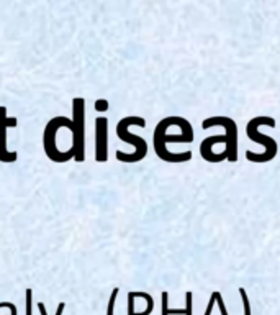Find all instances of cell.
<instances>
[{
  "instance_id": "obj_1",
  "label": "cell",
  "mask_w": 280,
  "mask_h": 315,
  "mask_svg": "<svg viewBox=\"0 0 280 315\" xmlns=\"http://www.w3.org/2000/svg\"><path fill=\"white\" fill-rule=\"evenodd\" d=\"M130 125H138V127H146V122L141 119V117H127L123 119L120 123L116 125V135L120 140L131 143L136 146V153L133 155H127V153H121V151H116V159L118 161H123V163H136V161H141L146 153H147V145L143 140L141 136H136V135H131L128 131Z\"/></svg>"
},
{
  "instance_id": "obj_2",
  "label": "cell",
  "mask_w": 280,
  "mask_h": 315,
  "mask_svg": "<svg viewBox=\"0 0 280 315\" xmlns=\"http://www.w3.org/2000/svg\"><path fill=\"white\" fill-rule=\"evenodd\" d=\"M179 122V117H169V119L162 120L159 125L156 127V131H154V151H156V155L164 159V161H169V163H182V161H190L192 159V153L187 151V153H180V155H172V153H169L167 148H166V143L167 141H183V143H189V140L183 135H166V130L169 128V125H172V123H177Z\"/></svg>"
},
{
  "instance_id": "obj_3",
  "label": "cell",
  "mask_w": 280,
  "mask_h": 315,
  "mask_svg": "<svg viewBox=\"0 0 280 315\" xmlns=\"http://www.w3.org/2000/svg\"><path fill=\"white\" fill-rule=\"evenodd\" d=\"M259 125H269V127H275V120L270 119V117H257V119H253L246 127L247 136L256 143H261L262 146H265V153L262 155H254V153L246 151V158L249 161H254V163H265V161H270L277 155V143L275 140H272L270 136H264L257 131V127Z\"/></svg>"
},
{
  "instance_id": "obj_4",
  "label": "cell",
  "mask_w": 280,
  "mask_h": 315,
  "mask_svg": "<svg viewBox=\"0 0 280 315\" xmlns=\"http://www.w3.org/2000/svg\"><path fill=\"white\" fill-rule=\"evenodd\" d=\"M84 99L72 100V150L76 153L74 159L82 163L85 159L84 153V136H85V119H84Z\"/></svg>"
},
{
  "instance_id": "obj_5",
  "label": "cell",
  "mask_w": 280,
  "mask_h": 315,
  "mask_svg": "<svg viewBox=\"0 0 280 315\" xmlns=\"http://www.w3.org/2000/svg\"><path fill=\"white\" fill-rule=\"evenodd\" d=\"M71 123H72V120L66 119V117H56V119H53L46 125V130H44V151H46V155L51 161H56V163H66V161L74 158L72 155H61L56 148L57 130L61 127L71 125Z\"/></svg>"
},
{
  "instance_id": "obj_6",
  "label": "cell",
  "mask_w": 280,
  "mask_h": 315,
  "mask_svg": "<svg viewBox=\"0 0 280 315\" xmlns=\"http://www.w3.org/2000/svg\"><path fill=\"white\" fill-rule=\"evenodd\" d=\"M211 125H221L226 128V136L230 140V145L226 148V155L228 159L234 163L238 159V153H236V150H238V128H236V123L231 119H228V117H211V119H206L203 122L202 127L205 130H208Z\"/></svg>"
},
{
  "instance_id": "obj_7",
  "label": "cell",
  "mask_w": 280,
  "mask_h": 315,
  "mask_svg": "<svg viewBox=\"0 0 280 315\" xmlns=\"http://www.w3.org/2000/svg\"><path fill=\"white\" fill-rule=\"evenodd\" d=\"M95 159L99 163L108 159V120L105 117L95 119Z\"/></svg>"
},
{
  "instance_id": "obj_8",
  "label": "cell",
  "mask_w": 280,
  "mask_h": 315,
  "mask_svg": "<svg viewBox=\"0 0 280 315\" xmlns=\"http://www.w3.org/2000/svg\"><path fill=\"white\" fill-rule=\"evenodd\" d=\"M7 127L5 123L0 122V161L2 163H13L17 161V153H9L7 151Z\"/></svg>"
},
{
  "instance_id": "obj_9",
  "label": "cell",
  "mask_w": 280,
  "mask_h": 315,
  "mask_svg": "<svg viewBox=\"0 0 280 315\" xmlns=\"http://www.w3.org/2000/svg\"><path fill=\"white\" fill-rule=\"evenodd\" d=\"M185 299H187V309L185 310H167V292H162V312H164V315H167V313H187V315H192V292H187Z\"/></svg>"
},
{
  "instance_id": "obj_10",
  "label": "cell",
  "mask_w": 280,
  "mask_h": 315,
  "mask_svg": "<svg viewBox=\"0 0 280 315\" xmlns=\"http://www.w3.org/2000/svg\"><path fill=\"white\" fill-rule=\"evenodd\" d=\"M0 122L2 123H5L7 127H17V119H15V117H7V108L5 107H0Z\"/></svg>"
},
{
  "instance_id": "obj_11",
  "label": "cell",
  "mask_w": 280,
  "mask_h": 315,
  "mask_svg": "<svg viewBox=\"0 0 280 315\" xmlns=\"http://www.w3.org/2000/svg\"><path fill=\"white\" fill-rule=\"evenodd\" d=\"M33 312V289L25 291V313L32 315Z\"/></svg>"
},
{
  "instance_id": "obj_12",
  "label": "cell",
  "mask_w": 280,
  "mask_h": 315,
  "mask_svg": "<svg viewBox=\"0 0 280 315\" xmlns=\"http://www.w3.org/2000/svg\"><path fill=\"white\" fill-rule=\"evenodd\" d=\"M118 292H120V289H118V288H115V289H113V292H112V296H110V300H108V309H107V315H113V309H115V300H116Z\"/></svg>"
},
{
  "instance_id": "obj_13",
  "label": "cell",
  "mask_w": 280,
  "mask_h": 315,
  "mask_svg": "<svg viewBox=\"0 0 280 315\" xmlns=\"http://www.w3.org/2000/svg\"><path fill=\"white\" fill-rule=\"evenodd\" d=\"M239 294H241V297H242V302H244V312H246V315H251V307H249V300H247L246 291L241 288V289H239Z\"/></svg>"
},
{
  "instance_id": "obj_14",
  "label": "cell",
  "mask_w": 280,
  "mask_h": 315,
  "mask_svg": "<svg viewBox=\"0 0 280 315\" xmlns=\"http://www.w3.org/2000/svg\"><path fill=\"white\" fill-rule=\"evenodd\" d=\"M95 110L97 112H105L108 110V102L107 100H95Z\"/></svg>"
},
{
  "instance_id": "obj_15",
  "label": "cell",
  "mask_w": 280,
  "mask_h": 315,
  "mask_svg": "<svg viewBox=\"0 0 280 315\" xmlns=\"http://www.w3.org/2000/svg\"><path fill=\"white\" fill-rule=\"evenodd\" d=\"M135 292H130L128 294V315H135Z\"/></svg>"
},
{
  "instance_id": "obj_16",
  "label": "cell",
  "mask_w": 280,
  "mask_h": 315,
  "mask_svg": "<svg viewBox=\"0 0 280 315\" xmlns=\"http://www.w3.org/2000/svg\"><path fill=\"white\" fill-rule=\"evenodd\" d=\"M10 309V315H17V307H15L13 304H10V302H0V309Z\"/></svg>"
},
{
  "instance_id": "obj_17",
  "label": "cell",
  "mask_w": 280,
  "mask_h": 315,
  "mask_svg": "<svg viewBox=\"0 0 280 315\" xmlns=\"http://www.w3.org/2000/svg\"><path fill=\"white\" fill-rule=\"evenodd\" d=\"M64 309H66V304L64 302H61L57 305V310H56V315H63L64 313Z\"/></svg>"
}]
</instances>
